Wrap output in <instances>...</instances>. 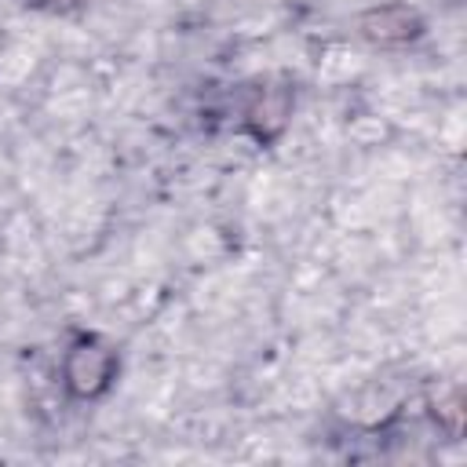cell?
Masks as SVG:
<instances>
[{
  "label": "cell",
  "instance_id": "1",
  "mask_svg": "<svg viewBox=\"0 0 467 467\" xmlns=\"http://www.w3.org/2000/svg\"><path fill=\"white\" fill-rule=\"evenodd\" d=\"M109 372H113V358H109V350H102L99 343H80V347L69 354V361H66V383H69L77 394H95V390H102L106 379H109Z\"/></svg>",
  "mask_w": 467,
  "mask_h": 467
},
{
  "label": "cell",
  "instance_id": "2",
  "mask_svg": "<svg viewBox=\"0 0 467 467\" xmlns=\"http://www.w3.org/2000/svg\"><path fill=\"white\" fill-rule=\"evenodd\" d=\"M365 33L376 40H409L416 33V18L405 7H383L365 18Z\"/></svg>",
  "mask_w": 467,
  "mask_h": 467
}]
</instances>
